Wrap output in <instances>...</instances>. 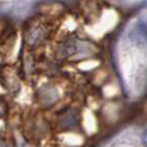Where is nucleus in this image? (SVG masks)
<instances>
[{
  "mask_svg": "<svg viewBox=\"0 0 147 147\" xmlns=\"http://www.w3.org/2000/svg\"><path fill=\"white\" fill-rule=\"evenodd\" d=\"M39 99L43 106H51V105L56 103L58 99V92L52 86H45V88L40 89Z\"/></svg>",
  "mask_w": 147,
  "mask_h": 147,
  "instance_id": "2",
  "label": "nucleus"
},
{
  "mask_svg": "<svg viewBox=\"0 0 147 147\" xmlns=\"http://www.w3.org/2000/svg\"><path fill=\"white\" fill-rule=\"evenodd\" d=\"M142 142H143V145L147 147V132L143 133V136H142Z\"/></svg>",
  "mask_w": 147,
  "mask_h": 147,
  "instance_id": "5",
  "label": "nucleus"
},
{
  "mask_svg": "<svg viewBox=\"0 0 147 147\" xmlns=\"http://www.w3.org/2000/svg\"><path fill=\"white\" fill-rule=\"evenodd\" d=\"M133 39L137 43L147 44V21H141L133 28Z\"/></svg>",
  "mask_w": 147,
  "mask_h": 147,
  "instance_id": "4",
  "label": "nucleus"
},
{
  "mask_svg": "<svg viewBox=\"0 0 147 147\" xmlns=\"http://www.w3.org/2000/svg\"><path fill=\"white\" fill-rule=\"evenodd\" d=\"M1 147H10V146H8L7 141H3V142H1Z\"/></svg>",
  "mask_w": 147,
  "mask_h": 147,
  "instance_id": "6",
  "label": "nucleus"
},
{
  "mask_svg": "<svg viewBox=\"0 0 147 147\" xmlns=\"http://www.w3.org/2000/svg\"><path fill=\"white\" fill-rule=\"evenodd\" d=\"M47 35V31L43 26H34L27 32V44L30 47H34L39 44Z\"/></svg>",
  "mask_w": 147,
  "mask_h": 147,
  "instance_id": "3",
  "label": "nucleus"
},
{
  "mask_svg": "<svg viewBox=\"0 0 147 147\" xmlns=\"http://www.w3.org/2000/svg\"><path fill=\"white\" fill-rule=\"evenodd\" d=\"M79 124V114L75 110H69L59 117V127L63 129H74Z\"/></svg>",
  "mask_w": 147,
  "mask_h": 147,
  "instance_id": "1",
  "label": "nucleus"
}]
</instances>
